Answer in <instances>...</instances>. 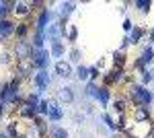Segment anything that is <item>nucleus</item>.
<instances>
[{
    "label": "nucleus",
    "mask_w": 154,
    "mask_h": 138,
    "mask_svg": "<svg viewBox=\"0 0 154 138\" xmlns=\"http://www.w3.org/2000/svg\"><path fill=\"white\" fill-rule=\"evenodd\" d=\"M37 114L39 115H48V101H39V105H37Z\"/></svg>",
    "instance_id": "cd10ccee"
},
{
    "label": "nucleus",
    "mask_w": 154,
    "mask_h": 138,
    "mask_svg": "<svg viewBox=\"0 0 154 138\" xmlns=\"http://www.w3.org/2000/svg\"><path fill=\"white\" fill-rule=\"evenodd\" d=\"M95 97L101 101V105H107V103H109V99H111V93H109V89H107V87H101V89L97 91Z\"/></svg>",
    "instance_id": "dca6fc26"
},
{
    "label": "nucleus",
    "mask_w": 154,
    "mask_h": 138,
    "mask_svg": "<svg viewBox=\"0 0 154 138\" xmlns=\"http://www.w3.org/2000/svg\"><path fill=\"white\" fill-rule=\"evenodd\" d=\"M152 60H154V50H152L150 46L144 47L142 54H140V58H138V62H136V68L144 72V68H146L148 64H152Z\"/></svg>",
    "instance_id": "20e7f679"
},
{
    "label": "nucleus",
    "mask_w": 154,
    "mask_h": 138,
    "mask_svg": "<svg viewBox=\"0 0 154 138\" xmlns=\"http://www.w3.org/2000/svg\"><path fill=\"white\" fill-rule=\"evenodd\" d=\"M33 85L37 87V93H43L51 85V76L48 70H39L37 74H33Z\"/></svg>",
    "instance_id": "7ed1b4c3"
},
{
    "label": "nucleus",
    "mask_w": 154,
    "mask_h": 138,
    "mask_svg": "<svg viewBox=\"0 0 154 138\" xmlns=\"http://www.w3.org/2000/svg\"><path fill=\"white\" fill-rule=\"evenodd\" d=\"M76 79H78L80 82H82V81H88V68L80 64V66L76 68Z\"/></svg>",
    "instance_id": "4be33fe9"
},
{
    "label": "nucleus",
    "mask_w": 154,
    "mask_h": 138,
    "mask_svg": "<svg viewBox=\"0 0 154 138\" xmlns=\"http://www.w3.org/2000/svg\"><path fill=\"white\" fill-rule=\"evenodd\" d=\"M49 19H51V11H49V8H43L41 14H39V19H37V31H45Z\"/></svg>",
    "instance_id": "9b49d317"
},
{
    "label": "nucleus",
    "mask_w": 154,
    "mask_h": 138,
    "mask_svg": "<svg viewBox=\"0 0 154 138\" xmlns=\"http://www.w3.org/2000/svg\"><path fill=\"white\" fill-rule=\"evenodd\" d=\"M0 138H8V136H6V134H0Z\"/></svg>",
    "instance_id": "ea45409f"
},
{
    "label": "nucleus",
    "mask_w": 154,
    "mask_h": 138,
    "mask_svg": "<svg viewBox=\"0 0 154 138\" xmlns=\"http://www.w3.org/2000/svg\"><path fill=\"white\" fill-rule=\"evenodd\" d=\"M48 117H49V122H60L64 117V111L58 105V101H48Z\"/></svg>",
    "instance_id": "39448f33"
},
{
    "label": "nucleus",
    "mask_w": 154,
    "mask_h": 138,
    "mask_svg": "<svg viewBox=\"0 0 154 138\" xmlns=\"http://www.w3.org/2000/svg\"><path fill=\"white\" fill-rule=\"evenodd\" d=\"M97 91H99V89H97L95 82H88V85H86V95H88V97H95Z\"/></svg>",
    "instance_id": "c85d7f7f"
},
{
    "label": "nucleus",
    "mask_w": 154,
    "mask_h": 138,
    "mask_svg": "<svg viewBox=\"0 0 154 138\" xmlns=\"http://www.w3.org/2000/svg\"><path fill=\"white\" fill-rule=\"evenodd\" d=\"M142 37H144V29L142 27H134V29H131V35L128 39H130V43H138Z\"/></svg>",
    "instance_id": "f3484780"
},
{
    "label": "nucleus",
    "mask_w": 154,
    "mask_h": 138,
    "mask_svg": "<svg viewBox=\"0 0 154 138\" xmlns=\"http://www.w3.org/2000/svg\"><path fill=\"white\" fill-rule=\"evenodd\" d=\"M125 107H128L125 99H115V111H117L119 115H123V114H125Z\"/></svg>",
    "instance_id": "a878e982"
},
{
    "label": "nucleus",
    "mask_w": 154,
    "mask_h": 138,
    "mask_svg": "<svg viewBox=\"0 0 154 138\" xmlns=\"http://www.w3.org/2000/svg\"><path fill=\"white\" fill-rule=\"evenodd\" d=\"M8 62H11V56H8L6 52H4V54H0V64H8Z\"/></svg>",
    "instance_id": "f704fd0d"
},
{
    "label": "nucleus",
    "mask_w": 154,
    "mask_h": 138,
    "mask_svg": "<svg viewBox=\"0 0 154 138\" xmlns=\"http://www.w3.org/2000/svg\"><path fill=\"white\" fill-rule=\"evenodd\" d=\"M134 6H136L138 11L146 12V11H150V6H152V2H150V0H136V2H134Z\"/></svg>",
    "instance_id": "5701e85b"
},
{
    "label": "nucleus",
    "mask_w": 154,
    "mask_h": 138,
    "mask_svg": "<svg viewBox=\"0 0 154 138\" xmlns=\"http://www.w3.org/2000/svg\"><path fill=\"white\" fill-rule=\"evenodd\" d=\"M56 72H58V76H62V79H70L72 76V66L66 60H58V62H56Z\"/></svg>",
    "instance_id": "1a4fd4ad"
},
{
    "label": "nucleus",
    "mask_w": 154,
    "mask_h": 138,
    "mask_svg": "<svg viewBox=\"0 0 154 138\" xmlns=\"http://www.w3.org/2000/svg\"><path fill=\"white\" fill-rule=\"evenodd\" d=\"M14 33L19 35L21 39H25V35L29 33V25H27V23H19L17 27H14Z\"/></svg>",
    "instance_id": "b1692460"
},
{
    "label": "nucleus",
    "mask_w": 154,
    "mask_h": 138,
    "mask_svg": "<svg viewBox=\"0 0 154 138\" xmlns=\"http://www.w3.org/2000/svg\"><path fill=\"white\" fill-rule=\"evenodd\" d=\"M148 138H154V128L150 130V134H148Z\"/></svg>",
    "instance_id": "e433bc0d"
},
{
    "label": "nucleus",
    "mask_w": 154,
    "mask_h": 138,
    "mask_svg": "<svg viewBox=\"0 0 154 138\" xmlns=\"http://www.w3.org/2000/svg\"><path fill=\"white\" fill-rule=\"evenodd\" d=\"M150 76H152V82H154V68L150 70Z\"/></svg>",
    "instance_id": "4c0bfd02"
},
{
    "label": "nucleus",
    "mask_w": 154,
    "mask_h": 138,
    "mask_svg": "<svg viewBox=\"0 0 154 138\" xmlns=\"http://www.w3.org/2000/svg\"><path fill=\"white\" fill-rule=\"evenodd\" d=\"M97 76H99V68H97V66H91V68H88V79H91V82H95Z\"/></svg>",
    "instance_id": "2f4dec72"
},
{
    "label": "nucleus",
    "mask_w": 154,
    "mask_h": 138,
    "mask_svg": "<svg viewBox=\"0 0 154 138\" xmlns=\"http://www.w3.org/2000/svg\"><path fill=\"white\" fill-rule=\"evenodd\" d=\"M11 6H12L11 11L14 17H29L31 14V4H27V2H14Z\"/></svg>",
    "instance_id": "423d86ee"
},
{
    "label": "nucleus",
    "mask_w": 154,
    "mask_h": 138,
    "mask_svg": "<svg viewBox=\"0 0 154 138\" xmlns=\"http://www.w3.org/2000/svg\"><path fill=\"white\" fill-rule=\"evenodd\" d=\"M51 138H70V134H68V130L62 126H54L51 128Z\"/></svg>",
    "instance_id": "a211bd4d"
},
{
    "label": "nucleus",
    "mask_w": 154,
    "mask_h": 138,
    "mask_svg": "<svg viewBox=\"0 0 154 138\" xmlns=\"http://www.w3.org/2000/svg\"><path fill=\"white\" fill-rule=\"evenodd\" d=\"M101 117H103V122H105V124H107V128H109V130H117V124H115V122H113V117H111V115H109V114H103V115H101Z\"/></svg>",
    "instance_id": "393cba45"
},
{
    "label": "nucleus",
    "mask_w": 154,
    "mask_h": 138,
    "mask_svg": "<svg viewBox=\"0 0 154 138\" xmlns=\"http://www.w3.org/2000/svg\"><path fill=\"white\" fill-rule=\"evenodd\" d=\"M150 39H152V41H154V29H152V33H150Z\"/></svg>",
    "instance_id": "58836bf2"
},
{
    "label": "nucleus",
    "mask_w": 154,
    "mask_h": 138,
    "mask_svg": "<svg viewBox=\"0 0 154 138\" xmlns=\"http://www.w3.org/2000/svg\"><path fill=\"white\" fill-rule=\"evenodd\" d=\"M8 6H11V2H0V21H2L4 14L8 12Z\"/></svg>",
    "instance_id": "c756f323"
},
{
    "label": "nucleus",
    "mask_w": 154,
    "mask_h": 138,
    "mask_svg": "<svg viewBox=\"0 0 154 138\" xmlns=\"http://www.w3.org/2000/svg\"><path fill=\"white\" fill-rule=\"evenodd\" d=\"M17 70H19V74H23V76H29V74L33 72L31 58H21V60H17Z\"/></svg>",
    "instance_id": "0eeeda50"
},
{
    "label": "nucleus",
    "mask_w": 154,
    "mask_h": 138,
    "mask_svg": "<svg viewBox=\"0 0 154 138\" xmlns=\"http://www.w3.org/2000/svg\"><path fill=\"white\" fill-rule=\"evenodd\" d=\"M76 37H78L76 27H68V41H76Z\"/></svg>",
    "instance_id": "7c9ffc66"
},
{
    "label": "nucleus",
    "mask_w": 154,
    "mask_h": 138,
    "mask_svg": "<svg viewBox=\"0 0 154 138\" xmlns=\"http://www.w3.org/2000/svg\"><path fill=\"white\" fill-rule=\"evenodd\" d=\"M51 56L54 58L64 56V46H62V41H51Z\"/></svg>",
    "instance_id": "6ab92c4d"
},
{
    "label": "nucleus",
    "mask_w": 154,
    "mask_h": 138,
    "mask_svg": "<svg viewBox=\"0 0 154 138\" xmlns=\"http://www.w3.org/2000/svg\"><path fill=\"white\" fill-rule=\"evenodd\" d=\"M74 8H76L74 2H62V17H70L74 12Z\"/></svg>",
    "instance_id": "412c9836"
},
{
    "label": "nucleus",
    "mask_w": 154,
    "mask_h": 138,
    "mask_svg": "<svg viewBox=\"0 0 154 138\" xmlns=\"http://www.w3.org/2000/svg\"><path fill=\"white\" fill-rule=\"evenodd\" d=\"M123 29H125V31H131V29H134V25H131L130 19H125V21H123Z\"/></svg>",
    "instance_id": "c9c22d12"
},
{
    "label": "nucleus",
    "mask_w": 154,
    "mask_h": 138,
    "mask_svg": "<svg viewBox=\"0 0 154 138\" xmlns=\"http://www.w3.org/2000/svg\"><path fill=\"white\" fill-rule=\"evenodd\" d=\"M12 33H14V23H12L11 19H2L0 21V39H6Z\"/></svg>",
    "instance_id": "6e6552de"
},
{
    "label": "nucleus",
    "mask_w": 154,
    "mask_h": 138,
    "mask_svg": "<svg viewBox=\"0 0 154 138\" xmlns=\"http://www.w3.org/2000/svg\"><path fill=\"white\" fill-rule=\"evenodd\" d=\"M152 97H154V93H152Z\"/></svg>",
    "instance_id": "a19ab883"
},
{
    "label": "nucleus",
    "mask_w": 154,
    "mask_h": 138,
    "mask_svg": "<svg viewBox=\"0 0 154 138\" xmlns=\"http://www.w3.org/2000/svg\"><path fill=\"white\" fill-rule=\"evenodd\" d=\"M19 115H21V117H35L37 115V107H33L31 103L23 101V103L19 105Z\"/></svg>",
    "instance_id": "9d476101"
},
{
    "label": "nucleus",
    "mask_w": 154,
    "mask_h": 138,
    "mask_svg": "<svg viewBox=\"0 0 154 138\" xmlns=\"http://www.w3.org/2000/svg\"><path fill=\"white\" fill-rule=\"evenodd\" d=\"M70 60H74V62H78V60H80V50H76V47H74V50H72L70 52Z\"/></svg>",
    "instance_id": "72a5a7b5"
},
{
    "label": "nucleus",
    "mask_w": 154,
    "mask_h": 138,
    "mask_svg": "<svg viewBox=\"0 0 154 138\" xmlns=\"http://www.w3.org/2000/svg\"><path fill=\"white\" fill-rule=\"evenodd\" d=\"M33 124H35V130L41 134V136H45V134H48V126H45L48 122H45V117H43V115H35V122H33Z\"/></svg>",
    "instance_id": "4468645a"
},
{
    "label": "nucleus",
    "mask_w": 154,
    "mask_h": 138,
    "mask_svg": "<svg viewBox=\"0 0 154 138\" xmlns=\"http://www.w3.org/2000/svg\"><path fill=\"white\" fill-rule=\"evenodd\" d=\"M58 97H60V101H64V103H72L74 101V89L72 87H62Z\"/></svg>",
    "instance_id": "f8f14e48"
},
{
    "label": "nucleus",
    "mask_w": 154,
    "mask_h": 138,
    "mask_svg": "<svg viewBox=\"0 0 154 138\" xmlns=\"http://www.w3.org/2000/svg\"><path fill=\"white\" fill-rule=\"evenodd\" d=\"M148 82H152L150 70H144V72H142V87H144V85H148Z\"/></svg>",
    "instance_id": "473e14b6"
},
{
    "label": "nucleus",
    "mask_w": 154,
    "mask_h": 138,
    "mask_svg": "<svg viewBox=\"0 0 154 138\" xmlns=\"http://www.w3.org/2000/svg\"><path fill=\"white\" fill-rule=\"evenodd\" d=\"M43 39H45V31H37L33 37V46L35 50H43Z\"/></svg>",
    "instance_id": "aec40b11"
},
{
    "label": "nucleus",
    "mask_w": 154,
    "mask_h": 138,
    "mask_svg": "<svg viewBox=\"0 0 154 138\" xmlns=\"http://www.w3.org/2000/svg\"><path fill=\"white\" fill-rule=\"evenodd\" d=\"M123 64H125V54H123V52H117V54H115V68H123Z\"/></svg>",
    "instance_id": "bb28decb"
},
{
    "label": "nucleus",
    "mask_w": 154,
    "mask_h": 138,
    "mask_svg": "<svg viewBox=\"0 0 154 138\" xmlns=\"http://www.w3.org/2000/svg\"><path fill=\"white\" fill-rule=\"evenodd\" d=\"M134 120L136 122H148L150 120V115H148V107H136V111H134Z\"/></svg>",
    "instance_id": "2eb2a0df"
},
{
    "label": "nucleus",
    "mask_w": 154,
    "mask_h": 138,
    "mask_svg": "<svg viewBox=\"0 0 154 138\" xmlns=\"http://www.w3.org/2000/svg\"><path fill=\"white\" fill-rule=\"evenodd\" d=\"M130 97H131V101L134 103H138V105H150L154 101V97H152V91H148L146 87H142V85H131L130 87Z\"/></svg>",
    "instance_id": "f257e3e1"
},
{
    "label": "nucleus",
    "mask_w": 154,
    "mask_h": 138,
    "mask_svg": "<svg viewBox=\"0 0 154 138\" xmlns=\"http://www.w3.org/2000/svg\"><path fill=\"white\" fill-rule=\"evenodd\" d=\"M121 74H123V70H119V68L109 70V72H107V76H105V82H107V85H113V82H119V81H121Z\"/></svg>",
    "instance_id": "ddd939ff"
},
{
    "label": "nucleus",
    "mask_w": 154,
    "mask_h": 138,
    "mask_svg": "<svg viewBox=\"0 0 154 138\" xmlns=\"http://www.w3.org/2000/svg\"><path fill=\"white\" fill-rule=\"evenodd\" d=\"M31 64H33V68L37 70H45L49 64V52L45 50H35V47H31Z\"/></svg>",
    "instance_id": "f03ea898"
}]
</instances>
